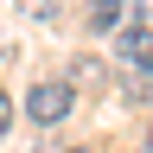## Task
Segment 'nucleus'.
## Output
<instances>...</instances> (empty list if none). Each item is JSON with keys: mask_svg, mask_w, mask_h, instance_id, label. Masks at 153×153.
Segmentation results:
<instances>
[{"mask_svg": "<svg viewBox=\"0 0 153 153\" xmlns=\"http://www.w3.org/2000/svg\"><path fill=\"white\" fill-rule=\"evenodd\" d=\"M70 108H76V89L70 83H32L26 89V115H32L38 128H57Z\"/></svg>", "mask_w": 153, "mask_h": 153, "instance_id": "1", "label": "nucleus"}, {"mask_svg": "<svg viewBox=\"0 0 153 153\" xmlns=\"http://www.w3.org/2000/svg\"><path fill=\"white\" fill-rule=\"evenodd\" d=\"M121 64L128 70H153V26H121Z\"/></svg>", "mask_w": 153, "mask_h": 153, "instance_id": "2", "label": "nucleus"}, {"mask_svg": "<svg viewBox=\"0 0 153 153\" xmlns=\"http://www.w3.org/2000/svg\"><path fill=\"white\" fill-rule=\"evenodd\" d=\"M121 19H134V0H89V32H121Z\"/></svg>", "mask_w": 153, "mask_h": 153, "instance_id": "3", "label": "nucleus"}, {"mask_svg": "<svg viewBox=\"0 0 153 153\" xmlns=\"http://www.w3.org/2000/svg\"><path fill=\"white\" fill-rule=\"evenodd\" d=\"M7 128H13V96L0 89V134H7Z\"/></svg>", "mask_w": 153, "mask_h": 153, "instance_id": "4", "label": "nucleus"}, {"mask_svg": "<svg viewBox=\"0 0 153 153\" xmlns=\"http://www.w3.org/2000/svg\"><path fill=\"white\" fill-rule=\"evenodd\" d=\"M134 7H140V13H153V0H134Z\"/></svg>", "mask_w": 153, "mask_h": 153, "instance_id": "5", "label": "nucleus"}, {"mask_svg": "<svg viewBox=\"0 0 153 153\" xmlns=\"http://www.w3.org/2000/svg\"><path fill=\"white\" fill-rule=\"evenodd\" d=\"M70 153H89V147H70Z\"/></svg>", "mask_w": 153, "mask_h": 153, "instance_id": "6", "label": "nucleus"}]
</instances>
